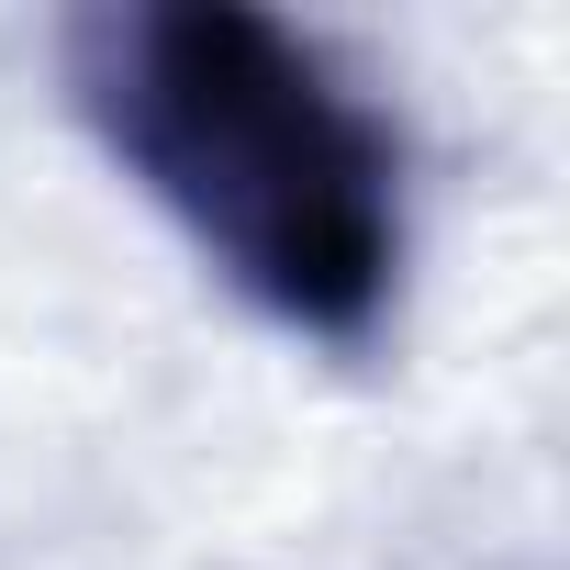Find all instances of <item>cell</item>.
<instances>
[{
    "mask_svg": "<svg viewBox=\"0 0 570 570\" xmlns=\"http://www.w3.org/2000/svg\"><path fill=\"white\" fill-rule=\"evenodd\" d=\"M112 124L190 235L292 325H358L392 279L381 124L257 12H146L112 35Z\"/></svg>",
    "mask_w": 570,
    "mask_h": 570,
    "instance_id": "obj_1",
    "label": "cell"
}]
</instances>
